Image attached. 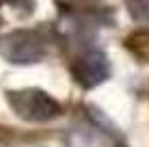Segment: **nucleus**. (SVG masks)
Returning a JSON list of instances; mask_svg holds the SVG:
<instances>
[{
	"label": "nucleus",
	"mask_w": 149,
	"mask_h": 147,
	"mask_svg": "<svg viewBox=\"0 0 149 147\" xmlns=\"http://www.w3.org/2000/svg\"><path fill=\"white\" fill-rule=\"evenodd\" d=\"M4 98H7L13 113L28 123H45V121H52L63 113V106L58 100L37 87L11 89L4 93Z\"/></svg>",
	"instance_id": "nucleus-1"
},
{
	"label": "nucleus",
	"mask_w": 149,
	"mask_h": 147,
	"mask_svg": "<svg viewBox=\"0 0 149 147\" xmlns=\"http://www.w3.org/2000/svg\"><path fill=\"white\" fill-rule=\"evenodd\" d=\"M50 37L43 28H22L2 39V54L7 61L17 65H30L45 59Z\"/></svg>",
	"instance_id": "nucleus-2"
},
{
	"label": "nucleus",
	"mask_w": 149,
	"mask_h": 147,
	"mask_svg": "<svg viewBox=\"0 0 149 147\" xmlns=\"http://www.w3.org/2000/svg\"><path fill=\"white\" fill-rule=\"evenodd\" d=\"M69 74L80 89L91 91V89L100 87V84H104L112 76V65H110L104 50L86 48L71 61Z\"/></svg>",
	"instance_id": "nucleus-3"
},
{
	"label": "nucleus",
	"mask_w": 149,
	"mask_h": 147,
	"mask_svg": "<svg viewBox=\"0 0 149 147\" xmlns=\"http://www.w3.org/2000/svg\"><path fill=\"white\" fill-rule=\"evenodd\" d=\"M125 48L138 61H149V30H136L125 39Z\"/></svg>",
	"instance_id": "nucleus-4"
},
{
	"label": "nucleus",
	"mask_w": 149,
	"mask_h": 147,
	"mask_svg": "<svg viewBox=\"0 0 149 147\" xmlns=\"http://www.w3.org/2000/svg\"><path fill=\"white\" fill-rule=\"evenodd\" d=\"M125 7L134 20L149 22V0H125Z\"/></svg>",
	"instance_id": "nucleus-5"
}]
</instances>
